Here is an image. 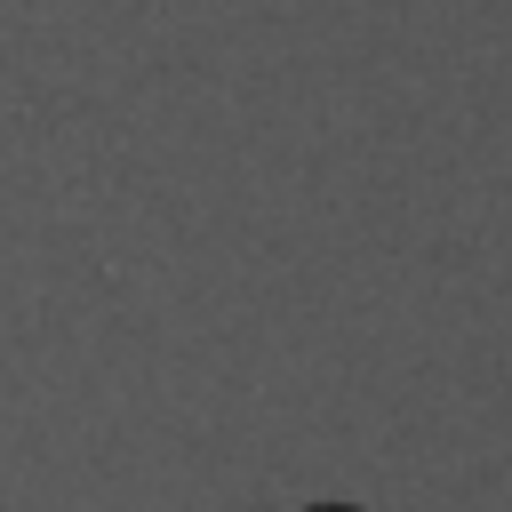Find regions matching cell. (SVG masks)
<instances>
[{
	"label": "cell",
	"mask_w": 512,
	"mask_h": 512,
	"mask_svg": "<svg viewBox=\"0 0 512 512\" xmlns=\"http://www.w3.org/2000/svg\"><path fill=\"white\" fill-rule=\"evenodd\" d=\"M312 512H352V504H312Z\"/></svg>",
	"instance_id": "obj_1"
}]
</instances>
